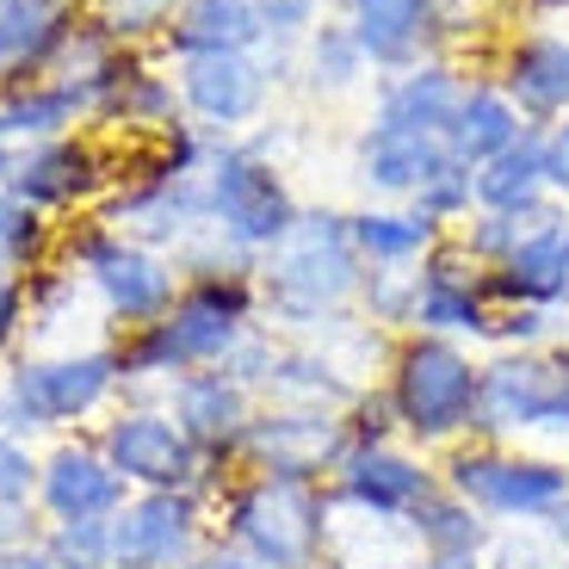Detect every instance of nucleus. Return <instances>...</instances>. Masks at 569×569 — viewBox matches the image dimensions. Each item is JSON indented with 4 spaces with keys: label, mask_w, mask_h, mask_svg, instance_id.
<instances>
[{
    "label": "nucleus",
    "mask_w": 569,
    "mask_h": 569,
    "mask_svg": "<svg viewBox=\"0 0 569 569\" xmlns=\"http://www.w3.org/2000/svg\"><path fill=\"white\" fill-rule=\"evenodd\" d=\"M359 284H366V260L353 248L347 217L335 211H303L267 248V267H260V291H267L272 316L291 328L335 322L359 298Z\"/></svg>",
    "instance_id": "obj_1"
},
{
    "label": "nucleus",
    "mask_w": 569,
    "mask_h": 569,
    "mask_svg": "<svg viewBox=\"0 0 569 569\" xmlns=\"http://www.w3.org/2000/svg\"><path fill=\"white\" fill-rule=\"evenodd\" d=\"M248 310H254V291L236 272L199 279L186 298L168 303V316L137 328V341L118 353L124 385H137V378H186V371H199V366H223L248 335Z\"/></svg>",
    "instance_id": "obj_2"
},
{
    "label": "nucleus",
    "mask_w": 569,
    "mask_h": 569,
    "mask_svg": "<svg viewBox=\"0 0 569 569\" xmlns=\"http://www.w3.org/2000/svg\"><path fill=\"white\" fill-rule=\"evenodd\" d=\"M477 385H483V366L465 353L446 335H409V341L390 353V409L397 427L421 446H452L470 433L477 421Z\"/></svg>",
    "instance_id": "obj_3"
},
{
    "label": "nucleus",
    "mask_w": 569,
    "mask_h": 569,
    "mask_svg": "<svg viewBox=\"0 0 569 569\" xmlns=\"http://www.w3.org/2000/svg\"><path fill=\"white\" fill-rule=\"evenodd\" d=\"M440 483L452 489L458 501L483 513V520H501V527H539L551 520V508L569 496V465L557 458H532V452H508L496 440H470L440 458Z\"/></svg>",
    "instance_id": "obj_4"
},
{
    "label": "nucleus",
    "mask_w": 569,
    "mask_h": 569,
    "mask_svg": "<svg viewBox=\"0 0 569 569\" xmlns=\"http://www.w3.org/2000/svg\"><path fill=\"white\" fill-rule=\"evenodd\" d=\"M335 496L303 477H254L229 496V545H242L267 569H316L328 545Z\"/></svg>",
    "instance_id": "obj_5"
},
{
    "label": "nucleus",
    "mask_w": 569,
    "mask_h": 569,
    "mask_svg": "<svg viewBox=\"0 0 569 569\" xmlns=\"http://www.w3.org/2000/svg\"><path fill=\"white\" fill-rule=\"evenodd\" d=\"M520 433H569V341L520 347L483 366L470 440H520Z\"/></svg>",
    "instance_id": "obj_6"
},
{
    "label": "nucleus",
    "mask_w": 569,
    "mask_h": 569,
    "mask_svg": "<svg viewBox=\"0 0 569 569\" xmlns=\"http://www.w3.org/2000/svg\"><path fill=\"white\" fill-rule=\"evenodd\" d=\"M124 385L118 353H69V359H31L7 378V409L19 427H62L93 415Z\"/></svg>",
    "instance_id": "obj_7"
},
{
    "label": "nucleus",
    "mask_w": 569,
    "mask_h": 569,
    "mask_svg": "<svg viewBox=\"0 0 569 569\" xmlns=\"http://www.w3.org/2000/svg\"><path fill=\"white\" fill-rule=\"evenodd\" d=\"M347 446H353V433H347L341 409H267L248 427L242 458L260 477H303V483H322V477H335Z\"/></svg>",
    "instance_id": "obj_8"
},
{
    "label": "nucleus",
    "mask_w": 569,
    "mask_h": 569,
    "mask_svg": "<svg viewBox=\"0 0 569 569\" xmlns=\"http://www.w3.org/2000/svg\"><path fill=\"white\" fill-rule=\"evenodd\" d=\"M211 217L236 248H272L284 229L298 223V204L284 192V180L254 156V149H223L211 168Z\"/></svg>",
    "instance_id": "obj_9"
},
{
    "label": "nucleus",
    "mask_w": 569,
    "mask_h": 569,
    "mask_svg": "<svg viewBox=\"0 0 569 569\" xmlns=\"http://www.w3.org/2000/svg\"><path fill=\"white\" fill-rule=\"evenodd\" d=\"M100 452L112 458V470L124 483H142V489H192L199 496L204 470H211V458L173 427V415H156V409L118 415L100 433Z\"/></svg>",
    "instance_id": "obj_10"
},
{
    "label": "nucleus",
    "mask_w": 569,
    "mask_h": 569,
    "mask_svg": "<svg viewBox=\"0 0 569 569\" xmlns=\"http://www.w3.org/2000/svg\"><path fill=\"white\" fill-rule=\"evenodd\" d=\"M199 539L192 489H142L112 513V569H186Z\"/></svg>",
    "instance_id": "obj_11"
},
{
    "label": "nucleus",
    "mask_w": 569,
    "mask_h": 569,
    "mask_svg": "<svg viewBox=\"0 0 569 569\" xmlns=\"http://www.w3.org/2000/svg\"><path fill=\"white\" fill-rule=\"evenodd\" d=\"M440 489V470L421 465L415 452L378 440V446H347V458L335 465L328 477V496L341 508H359V513H390V520H409L427 496Z\"/></svg>",
    "instance_id": "obj_12"
},
{
    "label": "nucleus",
    "mask_w": 569,
    "mask_h": 569,
    "mask_svg": "<svg viewBox=\"0 0 569 569\" xmlns=\"http://www.w3.org/2000/svg\"><path fill=\"white\" fill-rule=\"evenodd\" d=\"M489 272L465 248H433L415 272V335H489Z\"/></svg>",
    "instance_id": "obj_13"
},
{
    "label": "nucleus",
    "mask_w": 569,
    "mask_h": 569,
    "mask_svg": "<svg viewBox=\"0 0 569 569\" xmlns=\"http://www.w3.org/2000/svg\"><path fill=\"white\" fill-rule=\"evenodd\" d=\"M173 427L204 458H242V440L254 427V390L236 385L223 366L173 378Z\"/></svg>",
    "instance_id": "obj_14"
},
{
    "label": "nucleus",
    "mask_w": 569,
    "mask_h": 569,
    "mask_svg": "<svg viewBox=\"0 0 569 569\" xmlns=\"http://www.w3.org/2000/svg\"><path fill=\"white\" fill-rule=\"evenodd\" d=\"M81 267L87 279L100 284V298L112 316H124V322L149 328L156 316H168L173 303V272L161 267L149 248L137 242H112V236H87L81 242Z\"/></svg>",
    "instance_id": "obj_15"
},
{
    "label": "nucleus",
    "mask_w": 569,
    "mask_h": 569,
    "mask_svg": "<svg viewBox=\"0 0 569 569\" xmlns=\"http://www.w3.org/2000/svg\"><path fill=\"white\" fill-rule=\"evenodd\" d=\"M38 501L50 520H112L130 496L100 446H57L38 465Z\"/></svg>",
    "instance_id": "obj_16"
},
{
    "label": "nucleus",
    "mask_w": 569,
    "mask_h": 569,
    "mask_svg": "<svg viewBox=\"0 0 569 569\" xmlns=\"http://www.w3.org/2000/svg\"><path fill=\"white\" fill-rule=\"evenodd\" d=\"M180 93L186 106L211 124H242V118L260 112L267 100V69H260L248 50H199V57H186L180 69Z\"/></svg>",
    "instance_id": "obj_17"
},
{
    "label": "nucleus",
    "mask_w": 569,
    "mask_h": 569,
    "mask_svg": "<svg viewBox=\"0 0 569 569\" xmlns=\"http://www.w3.org/2000/svg\"><path fill=\"white\" fill-rule=\"evenodd\" d=\"M433 26H440L433 0H347V31H353L359 57L378 69H415Z\"/></svg>",
    "instance_id": "obj_18"
},
{
    "label": "nucleus",
    "mask_w": 569,
    "mask_h": 569,
    "mask_svg": "<svg viewBox=\"0 0 569 569\" xmlns=\"http://www.w3.org/2000/svg\"><path fill=\"white\" fill-rule=\"evenodd\" d=\"M465 106V81L440 62H415L402 69L397 81L385 87V100H378V124L385 130H409V137H446Z\"/></svg>",
    "instance_id": "obj_19"
},
{
    "label": "nucleus",
    "mask_w": 569,
    "mask_h": 569,
    "mask_svg": "<svg viewBox=\"0 0 569 569\" xmlns=\"http://www.w3.org/2000/svg\"><path fill=\"white\" fill-rule=\"evenodd\" d=\"M563 229H532L527 242L513 248L496 272H489V303H532V310H551L557 298H569V260H563Z\"/></svg>",
    "instance_id": "obj_20"
},
{
    "label": "nucleus",
    "mask_w": 569,
    "mask_h": 569,
    "mask_svg": "<svg viewBox=\"0 0 569 569\" xmlns=\"http://www.w3.org/2000/svg\"><path fill=\"white\" fill-rule=\"evenodd\" d=\"M452 149H446V137H409V130H385L371 124V137L359 142V168H366V180L378 186V192H421L427 180H440L446 168H452Z\"/></svg>",
    "instance_id": "obj_21"
},
{
    "label": "nucleus",
    "mask_w": 569,
    "mask_h": 569,
    "mask_svg": "<svg viewBox=\"0 0 569 569\" xmlns=\"http://www.w3.org/2000/svg\"><path fill=\"white\" fill-rule=\"evenodd\" d=\"M7 168V192L26 204H62L93 186V149L87 142H38L0 161Z\"/></svg>",
    "instance_id": "obj_22"
},
{
    "label": "nucleus",
    "mask_w": 569,
    "mask_h": 569,
    "mask_svg": "<svg viewBox=\"0 0 569 569\" xmlns=\"http://www.w3.org/2000/svg\"><path fill=\"white\" fill-rule=\"evenodd\" d=\"M470 192H477V211H527V204H539L545 199V137L527 124L501 156L470 168Z\"/></svg>",
    "instance_id": "obj_23"
},
{
    "label": "nucleus",
    "mask_w": 569,
    "mask_h": 569,
    "mask_svg": "<svg viewBox=\"0 0 569 569\" xmlns=\"http://www.w3.org/2000/svg\"><path fill=\"white\" fill-rule=\"evenodd\" d=\"M508 100L532 118L569 112V38H532L508 57Z\"/></svg>",
    "instance_id": "obj_24"
},
{
    "label": "nucleus",
    "mask_w": 569,
    "mask_h": 569,
    "mask_svg": "<svg viewBox=\"0 0 569 569\" xmlns=\"http://www.w3.org/2000/svg\"><path fill=\"white\" fill-rule=\"evenodd\" d=\"M520 106L496 87H465V106H458L452 130H446V149H452L465 168H483L489 156H501L513 137H520Z\"/></svg>",
    "instance_id": "obj_25"
},
{
    "label": "nucleus",
    "mask_w": 569,
    "mask_h": 569,
    "mask_svg": "<svg viewBox=\"0 0 569 569\" xmlns=\"http://www.w3.org/2000/svg\"><path fill=\"white\" fill-rule=\"evenodd\" d=\"M353 229V248L366 267H415L440 248V223L421 211H366V217H347Z\"/></svg>",
    "instance_id": "obj_26"
},
{
    "label": "nucleus",
    "mask_w": 569,
    "mask_h": 569,
    "mask_svg": "<svg viewBox=\"0 0 569 569\" xmlns=\"http://www.w3.org/2000/svg\"><path fill=\"white\" fill-rule=\"evenodd\" d=\"M267 38L260 26V0H186L180 26H173V50L199 57V50H248Z\"/></svg>",
    "instance_id": "obj_27"
},
{
    "label": "nucleus",
    "mask_w": 569,
    "mask_h": 569,
    "mask_svg": "<svg viewBox=\"0 0 569 569\" xmlns=\"http://www.w3.org/2000/svg\"><path fill=\"white\" fill-rule=\"evenodd\" d=\"M87 100H93V93H87V87H69V81L31 87V93L7 100V106H0V161H7V149H13V142H50Z\"/></svg>",
    "instance_id": "obj_28"
},
{
    "label": "nucleus",
    "mask_w": 569,
    "mask_h": 569,
    "mask_svg": "<svg viewBox=\"0 0 569 569\" xmlns=\"http://www.w3.org/2000/svg\"><path fill=\"white\" fill-rule=\"evenodd\" d=\"M62 43L57 0H0V74L38 69Z\"/></svg>",
    "instance_id": "obj_29"
},
{
    "label": "nucleus",
    "mask_w": 569,
    "mask_h": 569,
    "mask_svg": "<svg viewBox=\"0 0 569 569\" xmlns=\"http://www.w3.org/2000/svg\"><path fill=\"white\" fill-rule=\"evenodd\" d=\"M409 527H415V539H421L427 557H433V551H483V545H489V520L470 508V501H458L446 483L409 513Z\"/></svg>",
    "instance_id": "obj_30"
},
{
    "label": "nucleus",
    "mask_w": 569,
    "mask_h": 569,
    "mask_svg": "<svg viewBox=\"0 0 569 569\" xmlns=\"http://www.w3.org/2000/svg\"><path fill=\"white\" fill-rule=\"evenodd\" d=\"M43 551L57 569H112V520H57Z\"/></svg>",
    "instance_id": "obj_31"
},
{
    "label": "nucleus",
    "mask_w": 569,
    "mask_h": 569,
    "mask_svg": "<svg viewBox=\"0 0 569 569\" xmlns=\"http://www.w3.org/2000/svg\"><path fill=\"white\" fill-rule=\"evenodd\" d=\"M359 298H366L371 322H385V328L415 322V272H402V267H378V272H366Z\"/></svg>",
    "instance_id": "obj_32"
},
{
    "label": "nucleus",
    "mask_w": 569,
    "mask_h": 569,
    "mask_svg": "<svg viewBox=\"0 0 569 569\" xmlns=\"http://www.w3.org/2000/svg\"><path fill=\"white\" fill-rule=\"evenodd\" d=\"M359 69H366V57H359L353 31H347V26H322V31H316V43H310V74H316V87H347Z\"/></svg>",
    "instance_id": "obj_33"
},
{
    "label": "nucleus",
    "mask_w": 569,
    "mask_h": 569,
    "mask_svg": "<svg viewBox=\"0 0 569 569\" xmlns=\"http://www.w3.org/2000/svg\"><path fill=\"white\" fill-rule=\"evenodd\" d=\"M43 242V223H38V204L13 199V192H0V260L13 267V260H31Z\"/></svg>",
    "instance_id": "obj_34"
},
{
    "label": "nucleus",
    "mask_w": 569,
    "mask_h": 569,
    "mask_svg": "<svg viewBox=\"0 0 569 569\" xmlns=\"http://www.w3.org/2000/svg\"><path fill=\"white\" fill-rule=\"evenodd\" d=\"M496 341H508V353L520 347H551V310H532V303H508V310L489 322Z\"/></svg>",
    "instance_id": "obj_35"
},
{
    "label": "nucleus",
    "mask_w": 569,
    "mask_h": 569,
    "mask_svg": "<svg viewBox=\"0 0 569 569\" xmlns=\"http://www.w3.org/2000/svg\"><path fill=\"white\" fill-rule=\"evenodd\" d=\"M26 496H38V465L13 433H0V501H26Z\"/></svg>",
    "instance_id": "obj_36"
},
{
    "label": "nucleus",
    "mask_w": 569,
    "mask_h": 569,
    "mask_svg": "<svg viewBox=\"0 0 569 569\" xmlns=\"http://www.w3.org/2000/svg\"><path fill=\"white\" fill-rule=\"evenodd\" d=\"M316 13V0H260V26L279 31V38H291V31H303Z\"/></svg>",
    "instance_id": "obj_37"
},
{
    "label": "nucleus",
    "mask_w": 569,
    "mask_h": 569,
    "mask_svg": "<svg viewBox=\"0 0 569 569\" xmlns=\"http://www.w3.org/2000/svg\"><path fill=\"white\" fill-rule=\"evenodd\" d=\"M545 186L557 199H569V124L545 130Z\"/></svg>",
    "instance_id": "obj_38"
},
{
    "label": "nucleus",
    "mask_w": 569,
    "mask_h": 569,
    "mask_svg": "<svg viewBox=\"0 0 569 569\" xmlns=\"http://www.w3.org/2000/svg\"><path fill=\"white\" fill-rule=\"evenodd\" d=\"M19 322H26V284H19V279H0V353L13 347Z\"/></svg>",
    "instance_id": "obj_39"
},
{
    "label": "nucleus",
    "mask_w": 569,
    "mask_h": 569,
    "mask_svg": "<svg viewBox=\"0 0 569 569\" xmlns=\"http://www.w3.org/2000/svg\"><path fill=\"white\" fill-rule=\"evenodd\" d=\"M13 545H31V513L26 501H0V551H13Z\"/></svg>",
    "instance_id": "obj_40"
},
{
    "label": "nucleus",
    "mask_w": 569,
    "mask_h": 569,
    "mask_svg": "<svg viewBox=\"0 0 569 569\" xmlns=\"http://www.w3.org/2000/svg\"><path fill=\"white\" fill-rule=\"evenodd\" d=\"M186 569H267L260 557H248L242 545H217V551H199Z\"/></svg>",
    "instance_id": "obj_41"
},
{
    "label": "nucleus",
    "mask_w": 569,
    "mask_h": 569,
    "mask_svg": "<svg viewBox=\"0 0 569 569\" xmlns=\"http://www.w3.org/2000/svg\"><path fill=\"white\" fill-rule=\"evenodd\" d=\"M0 569H57L43 545H13V551H0Z\"/></svg>",
    "instance_id": "obj_42"
},
{
    "label": "nucleus",
    "mask_w": 569,
    "mask_h": 569,
    "mask_svg": "<svg viewBox=\"0 0 569 569\" xmlns=\"http://www.w3.org/2000/svg\"><path fill=\"white\" fill-rule=\"evenodd\" d=\"M545 532H551V545H557V557H563V569H569V496L551 508V520H545Z\"/></svg>",
    "instance_id": "obj_43"
},
{
    "label": "nucleus",
    "mask_w": 569,
    "mask_h": 569,
    "mask_svg": "<svg viewBox=\"0 0 569 569\" xmlns=\"http://www.w3.org/2000/svg\"><path fill=\"white\" fill-rule=\"evenodd\" d=\"M421 569H483V551H433Z\"/></svg>",
    "instance_id": "obj_44"
},
{
    "label": "nucleus",
    "mask_w": 569,
    "mask_h": 569,
    "mask_svg": "<svg viewBox=\"0 0 569 569\" xmlns=\"http://www.w3.org/2000/svg\"><path fill=\"white\" fill-rule=\"evenodd\" d=\"M137 7H149V13H161V7H173V0H137Z\"/></svg>",
    "instance_id": "obj_45"
},
{
    "label": "nucleus",
    "mask_w": 569,
    "mask_h": 569,
    "mask_svg": "<svg viewBox=\"0 0 569 569\" xmlns=\"http://www.w3.org/2000/svg\"><path fill=\"white\" fill-rule=\"evenodd\" d=\"M563 260H569V229H563Z\"/></svg>",
    "instance_id": "obj_46"
}]
</instances>
